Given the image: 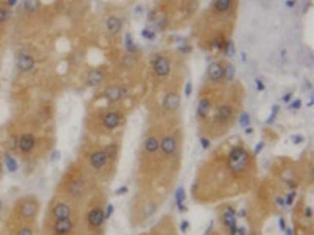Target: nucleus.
Returning a JSON list of instances; mask_svg holds the SVG:
<instances>
[{"instance_id":"f257e3e1","label":"nucleus","mask_w":314,"mask_h":235,"mask_svg":"<svg viewBox=\"0 0 314 235\" xmlns=\"http://www.w3.org/2000/svg\"><path fill=\"white\" fill-rule=\"evenodd\" d=\"M258 183V162L240 138L226 141L201 162L190 187L198 204H217L250 193Z\"/></svg>"},{"instance_id":"f03ea898","label":"nucleus","mask_w":314,"mask_h":235,"mask_svg":"<svg viewBox=\"0 0 314 235\" xmlns=\"http://www.w3.org/2000/svg\"><path fill=\"white\" fill-rule=\"evenodd\" d=\"M184 154V129L179 124L168 126L160 138L159 149V171L156 188L168 195L183 166Z\"/></svg>"},{"instance_id":"7ed1b4c3","label":"nucleus","mask_w":314,"mask_h":235,"mask_svg":"<svg viewBox=\"0 0 314 235\" xmlns=\"http://www.w3.org/2000/svg\"><path fill=\"white\" fill-rule=\"evenodd\" d=\"M101 187H104V185L75 159L63 171L54 195L65 198L66 201H71L73 204L83 209L88 199Z\"/></svg>"},{"instance_id":"20e7f679","label":"nucleus","mask_w":314,"mask_h":235,"mask_svg":"<svg viewBox=\"0 0 314 235\" xmlns=\"http://www.w3.org/2000/svg\"><path fill=\"white\" fill-rule=\"evenodd\" d=\"M166 127L168 126L159 123L151 126L143 135V140L137 152V165L134 173L138 188H156L160 138H162V133Z\"/></svg>"},{"instance_id":"39448f33","label":"nucleus","mask_w":314,"mask_h":235,"mask_svg":"<svg viewBox=\"0 0 314 235\" xmlns=\"http://www.w3.org/2000/svg\"><path fill=\"white\" fill-rule=\"evenodd\" d=\"M39 126L18 129V145L16 157L24 163L25 168H32V171L38 166V163L54 151V137L41 133Z\"/></svg>"},{"instance_id":"423d86ee","label":"nucleus","mask_w":314,"mask_h":235,"mask_svg":"<svg viewBox=\"0 0 314 235\" xmlns=\"http://www.w3.org/2000/svg\"><path fill=\"white\" fill-rule=\"evenodd\" d=\"M166 193L156 188H138L129 204V224L132 229H143L160 212Z\"/></svg>"},{"instance_id":"0eeeda50","label":"nucleus","mask_w":314,"mask_h":235,"mask_svg":"<svg viewBox=\"0 0 314 235\" xmlns=\"http://www.w3.org/2000/svg\"><path fill=\"white\" fill-rule=\"evenodd\" d=\"M77 160L92 173L104 187L109 185L116 174V166H113L104 151L102 141L96 138H85L80 143Z\"/></svg>"},{"instance_id":"6e6552de","label":"nucleus","mask_w":314,"mask_h":235,"mask_svg":"<svg viewBox=\"0 0 314 235\" xmlns=\"http://www.w3.org/2000/svg\"><path fill=\"white\" fill-rule=\"evenodd\" d=\"M109 202L106 187H101L83 205L79 218V235H106V204Z\"/></svg>"},{"instance_id":"1a4fd4ad","label":"nucleus","mask_w":314,"mask_h":235,"mask_svg":"<svg viewBox=\"0 0 314 235\" xmlns=\"http://www.w3.org/2000/svg\"><path fill=\"white\" fill-rule=\"evenodd\" d=\"M239 116V105L231 101L222 102L214 108L203 124L200 126L201 135H204L209 140H220L233 129Z\"/></svg>"},{"instance_id":"9d476101","label":"nucleus","mask_w":314,"mask_h":235,"mask_svg":"<svg viewBox=\"0 0 314 235\" xmlns=\"http://www.w3.org/2000/svg\"><path fill=\"white\" fill-rule=\"evenodd\" d=\"M126 121H128V113L123 108H104L101 111H96L94 115L88 116L87 119V132L92 135V138H102V137H111L118 130H121Z\"/></svg>"},{"instance_id":"9b49d317","label":"nucleus","mask_w":314,"mask_h":235,"mask_svg":"<svg viewBox=\"0 0 314 235\" xmlns=\"http://www.w3.org/2000/svg\"><path fill=\"white\" fill-rule=\"evenodd\" d=\"M41 213V201L37 195H24L11 205L5 224H37Z\"/></svg>"},{"instance_id":"f8f14e48","label":"nucleus","mask_w":314,"mask_h":235,"mask_svg":"<svg viewBox=\"0 0 314 235\" xmlns=\"http://www.w3.org/2000/svg\"><path fill=\"white\" fill-rule=\"evenodd\" d=\"M274 177L281 185L284 191H297L302 185L298 174V166L289 159H278L274 166Z\"/></svg>"},{"instance_id":"ddd939ff","label":"nucleus","mask_w":314,"mask_h":235,"mask_svg":"<svg viewBox=\"0 0 314 235\" xmlns=\"http://www.w3.org/2000/svg\"><path fill=\"white\" fill-rule=\"evenodd\" d=\"M82 213V207L66 201L65 198L54 195L46 209L47 219H66V218H79Z\"/></svg>"},{"instance_id":"4468645a","label":"nucleus","mask_w":314,"mask_h":235,"mask_svg":"<svg viewBox=\"0 0 314 235\" xmlns=\"http://www.w3.org/2000/svg\"><path fill=\"white\" fill-rule=\"evenodd\" d=\"M219 231L223 235H236L239 224H237V207L233 202H220L217 207Z\"/></svg>"},{"instance_id":"2eb2a0df","label":"nucleus","mask_w":314,"mask_h":235,"mask_svg":"<svg viewBox=\"0 0 314 235\" xmlns=\"http://www.w3.org/2000/svg\"><path fill=\"white\" fill-rule=\"evenodd\" d=\"M79 218H66V219L44 218L43 235H79Z\"/></svg>"},{"instance_id":"dca6fc26","label":"nucleus","mask_w":314,"mask_h":235,"mask_svg":"<svg viewBox=\"0 0 314 235\" xmlns=\"http://www.w3.org/2000/svg\"><path fill=\"white\" fill-rule=\"evenodd\" d=\"M179 108H181V94L176 90L166 91L162 102H160V111H162L164 118L168 119V124H173V123H170V119L176 116Z\"/></svg>"},{"instance_id":"f3484780","label":"nucleus","mask_w":314,"mask_h":235,"mask_svg":"<svg viewBox=\"0 0 314 235\" xmlns=\"http://www.w3.org/2000/svg\"><path fill=\"white\" fill-rule=\"evenodd\" d=\"M132 91L129 87H126V85H120V83H113V85H109L107 88H104L102 91V97L106 99L107 104L110 105H116L120 102H124L126 99L130 97Z\"/></svg>"},{"instance_id":"a211bd4d","label":"nucleus","mask_w":314,"mask_h":235,"mask_svg":"<svg viewBox=\"0 0 314 235\" xmlns=\"http://www.w3.org/2000/svg\"><path fill=\"white\" fill-rule=\"evenodd\" d=\"M171 58L165 54H154L151 58V71L157 80H165L171 74Z\"/></svg>"},{"instance_id":"6ab92c4d","label":"nucleus","mask_w":314,"mask_h":235,"mask_svg":"<svg viewBox=\"0 0 314 235\" xmlns=\"http://www.w3.org/2000/svg\"><path fill=\"white\" fill-rule=\"evenodd\" d=\"M140 235H179V231L174 223L173 215H164L159 221L151 227L148 232H143Z\"/></svg>"},{"instance_id":"aec40b11","label":"nucleus","mask_w":314,"mask_h":235,"mask_svg":"<svg viewBox=\"0 0 314 235\" xmlns=\"http://www.w3.org/2000/svg\"><path fill=\"white\" fill-rule=\"evenodd\" d=\"M225 61L222 60H215V61H211L207 66V71H206V77H207V82L212 83V85H220L225 80Z\"/></svg>"},{"instance_id":"412c9836","label":"nucleus","mask_w":314,"mask_h":235,"mask_svg":"<svg viewBox=\"0 0 314 235\" xmlns=\"http://www.w3.org/2000/svg\"><path fill=\"white\" fill-rule=\"evenodd\" d=\"M102 146H104V151H106L110 163L118 168V163H120V159H121V151H123L121 140L120 138H111V140L106 141V143H102Z\"/></svg>"},{"instance_id":"4be33fe9","label":"nucleus","mask_w":314,"mask_h":235,"mask_svg":"<svg viewBox=\"0 0 314 235\" xmlns=\"http://www.w3.org/2000/svg\"><path fill=\"white\" fill-rule=\"evenodd\" d=\"M214 110V101L209 96H201L198 99L197 110H195V118H197L198 124L201 126L204 121L211 116V113Z\"/></svg>"},{"instance_id":"5701e85b","label":"nucleus","mask_w":314,"mask_h":235,"mask_svg":"<svg viewBox=\"0 0 314 235\" xmlns=\"http://www.w3.org/2000/svg\"><path fill=\"white\" fill-rule=\"evenodd\" d=\"M2 235H38L37 224H3Z\"/></svg>"},{"instance_id":"b1692460","label":"nucleus","mask_w":314,"mask_h":235,"mask_svg":"<svg viewBox=\"0 0 314 235\" xmlns=\"http://www.w3.org/2000/svg\"><path fill=\"white\" fill-rule=\"evenodd\" d=\"M236 6H237V0H212L211 13L215 14L217 18L228 16V14L233 13V10H236Z\"/></svg>"},{"instance_id":"393cba45","label":"nucleus","mask_w":314,"mask_h":235,"mask_svg":"<svg viewBox=\"0 0 314 235\" xmlns=\"http://www.w3.org/2000/svg\"><path fill=\"white\" fill-rule=\"evenodd\" d=\"M37 66V61H35L33 55L27 54V52H20L16 55V68L19 72L22 74H29Z\"/></svg>"},{"instance_id":"a878e982","label":"nucleus","mask_w":314,"mask_h":235,"mask_svg":"<svg viewBox=\"0 0 314 235\" xmlns=\"http://www.w3.org/2000/svg\"><path fill=\"white\" fill-rule=\"evenodd\" d=\"M104 80H106V72L101 68H93L87 72L85 85L88 88H97L99 85L104 83Z\"/></svg>"},{"instance_id":"bb28decb","label":"nucleus","mask_w":314,"mask_h":235,"mask_svg":"<svg viewBox=\"0 0 314 235\" xmlns=\"http://www.w3.org/2000/svg\"><path fill=\"white\" fill-rule=\"evenodd\" d=\"M123 27H124V20L120 16H109L106 20V30L110 36H116L123 32Z\"/></svg>"},{"instance_id":"cd10ccee","label":"nucleus","mask_w":314,"mask_h":235,"mask_svg":"<svg viewBox=\"0 0 314 235\" xmlns=\"http://www.w3.org/2000/svg\"><path fill=\"white\" fill-rule=\"evenodd\" d=\"M37 126L39 127H46L51 121L54 119V111H52V107L51 105H41L38 111H37Z\"/></svg>"},{"instance_id":"c85d7f7f","label":"nucleus","mask_w":314,"mask_h":235,"mask_svg":"<svg viewBox=\"0 0 314 235\" xmlns=\"http://www.w3.org/2000/svg\"><path fill=\"white\" fill-rule=\"evenodd\" d=\"M2 162H3V168L6 173L15 174L19 171V160L15 154H11L8 151H2Z\"/></svg>"},{"instance_id":"c756f323","label":"nucleus","mask_w":314,"mask_h":235,"mask_svg":"<svg viewBox=\"0 0 314 235\" xmlns=\"http://www.w3.org/2000/svg\"><path fill=\"white\" fill-rule=\"evenodd\" d=\"M185 190L184 187H178L176 191H174V204H176V209L179 213H187L188 212V207H187V204H185Z\"/></svg>"},{"instance_id":"7c9ffc66","label":"nucleus","mask_w":314,"mask_h":235,"mask_svg":"<svg viewBox=\"0 0 314 235\" xmlns=\"http://www.w3.org/2000/svg\"><path fill=\"white\" fill-rule=\"evenodd\" d=\"M226 36L223 33H217L214 38H211L207 41V46L206 49L207 51H215V52H222L223 51V46H225V42H226Z\"/></svg>"},{"instance_id":"2f4dec72","label":"nucleus","mask_w":314,"mask_h":235,"mask_svg":"<svg viewBox=\"0 0 314 235\" xmlns=\"http://www.w3.org/2000/svg\"><path fill=\"white\" fill-rule=\"evenodd\" d=\"M124 47H126V52L128 54H137L138 55V47L134 41V36L130 33H126L124 36Z\"/></svg>"},{"instance_id":"473e14b6","label":"nucleus","mask_w":314,"mask_h":235,"mask_svg":"<svg viewBox=\"0 0 314 235\" xmlns=\"http://www.w3.org/2000/svg\"><path fill=\"white\" fill-rule=\"evenodd\" d=\"M200 6V0H185V5H184V10H185V16L187 18H192L195 13H197Z\"/></svg>"},{"instance_id":"72a5a7b5","label":"nucleus","mask_w":314,"mask_h":235,"mask_svg":"<svg viewBox=\"0 0 314 235\" xmlns=\"http://www.w3.org/2000/svg\"><path fill=\"white\" fill-rule=\"evenodd\" d=\"M121 63H123V66L126 69H132V68L137 65V54H128V52H126V55L123 56Z\"/></svg>"},{"instance_id":"f704fd0d","label":"nucleus","mask_w":314,"mask_h":235,"mask_svg":"<svg viewBox=\"0 0 314 235\" xmlns=\"http://www.w3.org/2000/svg\"><path fill=\"white\" fill-rule=\"evenodd\" d=\"M234 77H236V68L231 63H226L225 65V83H233L234 82Z\"/></svg>"},{"instance_id":"c9c22d12","label":"nucleus","mask_w":314,"mask_h":235,"mask_svg":"<svg viewBox=\"0 0 314 235\" xmlns=\"http://www.w3.org/2000/svg\"><path fill=\"white\" fill-rule=\"evenodd\" d=\"M222 54L225 55V56H234V55H236V44H234V41H233L231 38L226 39L225 46H223Z\"/></svg>"},{"instance_id":"e433bc0d","label":"nucleus","mask_w":314,"mask_h":235,"mask_svg":"<svg viewBox=\"0 0 314 235\" xmlns=\"http://www.w3.org/2000/svg\"><path fill=\"white\" fill-rule=\"evenodd\" d=\"M13 18V10L8 8L6 5L3 6H0V24H5V22H8V20Z\"/></svg>"},{"instance_id":"4c0bfd02","label":"nucleus","mask_w":314,"mask_h":235,"mask_svg":"<svg viewBox=\"0 0 314 235\" xmlns=\"http://www.w3.org/2000/svg\"><path fill=\"white\" fill-rule=\"evenodd\" d=\"M39 6H41L39 0H25V2H24V10H25L27 13H35V11H38Z\"/></svg>"},{"instance_id":"58836bf2","label":"nucleus","mask_w":314,"mask_h":235,"mask_svg":"<svg viewBox=\"0 0 314 235\" xmlns=\"http://www.w3.org/2000/svg\"><path fill=\"white\" fill-rule=\"evenodd\" d=\"M237 123H239V126L242 127V129H245V127H248V126L251 124V116H250V113H247V111L239 113V116H237Z\"/></svg>"},{"instance_id":"ea45409f","label":"nucleus","mask_w":314,"mask_h":235,"mask_svg":"<svg viewBox=\"0 0 314 235\" xmlns=\"http://www.w3.org/2000/svg\"><path fill=\"white\" fill-rule=\"evenodd\" d=\"M296 198H297V191H284V202L288 205V209L294 205Z\"/></svg>"},{"instance_id":"a19ab883","label":"nucleus","mask_w":314,"mask_h":235,"mask_svg":"<svg viewBox=\"0 0 314 235\" xmlns=\"http://www.w3.org/2000/svg\"><path fill=\"white\" fill-rule=\"evenodd\" d=\"M142 36L145 39H148V41H154L156 39V32L152 30V28L146 27V28H143V30H142Z\"/></svg>"},{"instance_id":"79ce46f5","label":"nucleus","mask_w":314,"mask_h":235,"mask_svg":"<svg viewBox=\"0 0 314 235\" xmlns=\"http://www.w3.org/2000/svg\"><path fill=\"white\" fill-rule=\"evenodd\" d=\"M200 143H201V147H203L204 151H207V149L211 147L212 140H209L207 137H204V135H200Z\"/></svg>"},{"instance_id":"37998d69","label":"nucleus","mask_w":314,"mask_h":235,"mask_svg":"<svg viewBox=\"0 0 314 235\" xmlns=\"http://www.w3.org/2000/svg\"><path fill=\"white\" fill-rule=\"evenodd\" d=\"M192 51H193V47H192L190 44H185V42H184L183 46H179V47H178V52H179V54H183V55L192 54Z\"/></svg>"},{"instance_id":"c03bdc74","label":"nucleus","mask_w":314,"mask_h":235,"mask_svg":"<svg viewBox=\"0 0 314 235\" xmlns=\"http://www.w3.org/2000/svg\"><path fill=\"white\" fill-rule=\"evenodd\" d=\"M113 213H115V205L111 202H107L106 204V218H107V221L111 217H113Z\"/></svg>"},{"instance_id":"a18cd8bd","label":"nucleus","mask_w":314,"mask_h":235,"mask_svg":"<svg viewBox=\"0 0 314 235\" xmlns=\"http://www.w3.org/2000/svg\"><path fill=\"white\" fill-rule=\"evenodd\" d=\"M291 141L294 145H302V143H305V137L303 135H300V133H297V135H292L291 137Z\"/></svg>"},{"instance_id":"49530a36","label":"nucleus","mask_w":314,"mask_h":235,"mask_svg":"<svg viewBox=\"0 0 314 235\" xmlns=\"http://www.w3.org/2000/svg\"><path fill=\"white\" fill-rule=\"evenodd\" d=\"M300 107H302V101L300 99H294V101L289 102V110H300Z\"/></svg>"},{"instance_id":"de8ad7c7","label":"nucleus","mask_w":314,"mask_h":235,"mask_svg":"<svg viewBox=\"0 0 314 235\" xmlns=\"http://www.w3.org/2000/svg\"><path fill=\"white\" fill-rule=\"evenodd\" d=\"M264 147H266V141H259V145H258V146H256L251 152H253V155H255V157H258V155H259V154L262 152V149H264Z\"/></svg>"},{"instance_id":"09e8293b","label":"nucleus","mask_w":314,"mask_h":235,"mask_svg":"<svg viewBox=\"0 0 314 235\" xmlns=\"http://www.w3.org/2000/svg\"><path fill=\"white\" fill-rule=\"evenodd\" d=\"M188 229H190V223H188L187 219H183V221H181V226H179V232L187 234Z\"/></svg>"},{"instance_id":"8fccbe9b","label":"nucleus","mask_w":314,"mask_h":235,"mask_svg":"<svg viewBox=\"0 0 314 235\" xmlns=\"http://www.w3.org/2000/svg\"><path fill=\"white\" fill-rule=\"evenodd\" d=\"M192 91H193V85H192V82H187V83H185V87H184V96H185V97H190V96H192Z\"/></svg>"},{"instance_id":"3c124183","label":"nucleus","mask_w":314,"mask_h":235,"mask_svg":"<svg viewBox=\"0 0 314 235\" xmlns=\"http://www.w3.org/2000/svg\"><path fill=\"white\" fill-rule=\"evenodd\" d=\"M126 193H129V187H128V185H123V187H120V188L115 190V195H116V196H123V195H126Z\"/></svg>"},{"instance_id":"603ef678","label":"nucleus","mask_w":314,"mask_h":235,"mask_svg":"<svg viewBox=\"0 0 314 235\" xmlns=\"http://www.w3.org/2000/svg\"><path fill=\"white\" fill-rule=\"evenodd\" d=\"M278 226H280V231H281V232L286 229V227H288V223H286L284 215H280V218H278Z\"/></svg>"},{"instance_id":"864d4df0","label":"nucleus","mask_w":314,"mask_h":235,"mask_svg":"<svg viewBox=\"0 0 314 235\" xmlns=\"http://www.w3.org/2000/svg\"><path fill=\"white\" fill-rule=\"evenodd\" d=\"M277 116H278L277 113H270L269 118L266 119V126H272V124H274V123H275V119H277Z\"/></svg>"},{"instance_id":"5fc2aeb1","label":"nucleus","mask_w":314,"mask_h":235,"mask_svg":"<svg viewBox=\"0 0 314 235\" xmlns=\"http://www.w3.org/2000/svg\"><path fill=\"white\" fill-rule=\"evenodd\" d=\"M248 227H245V226H239V229H237V234L236 235H248Z\"/></svg>"},{"instance_id":"6e6d98bb","label":"nucleus","mask_w":314,"mask_h":235,"mask_svg":"<svg viewBox=\"0 0 314 235\" xmlns=\"http://www.w3.org/2000/svg\"><path fill=\"white\" fill-rule=\"evenodd\" d=\"M255 83H256V88H258V91H264V90H266V85L262 83L261 78H256V82H255Z\"/></svg>"},{"instance_id":"4d7b16f0","label":"nucleus","mask_w":314,"mask_h":235,"mask_svg":"<svg viewBox=\"0 0 314 235\" xmlns=\"http://www.w3.org/2000/svg\"><path fill=\"white\" fill-rule=\"evenodd\" d=\"M18 3H19V0H5V5L8 6V8H11V10L15 8Z\"/></svg>"},{"instance_id":"13d9d810","label":"nucleus","mask_w":314,"mask_h":235,"mask_svg":"<svg viewBox=\"0 0 314 235\" xmlns=\"http://www.w3.org/2000/svg\"><path fill=\"white\" fill-rule=\"evenodd\" d=\"M5 174V168H3V162H2V149H0V181Z\"/></svg>"},{"instance_id":"bf43d9fd","label":"nucleus","mask_w":314,"mask_h":235,"mask_svg":"<svg viewBox=\"0 0 314 235\" xmlns=\"http://www.w3.org/2000/svg\"><path fill=\"white\" fill-rule=\"evenodd\" d=\"M291 99H292V92H286V94L283 96V104H289Z\"/></svg>"},{"instance_id":"052dcab7","label":"nucleus","mask_w":314,"mask_h":235,"mask_svg":"<svg viewBox=\"0 0 314 235\" xmlns=\"http://www.w3.org/2000/svg\"><path fill=\"white\" fill-rule=\"evenodd\" d=\"M51 154H52V157H51V160H52V162H55V160H58V159H60V151H52Z\"/></svg>"},{"instance_id":"680f3d73","label":"nucleus","mask_w":314,"mask_h":235,"mask_svg":"<svg viewBox=\"0 0 314 235\" xmlns=\"http://www.w3.org/2000/svg\"><path fill=\"white\" fill-rule=\"evenodd\" d=\"M296 3H297V0H286V6H288V8H294Z\"/></svg>"},{"instance_id":"e2e57ef3","label":"nucleus","mask_w":314,"mask_h":235,"mask_svg":"<svg viewBox=\"0 0 314 235\" xmlns=\"http://www.w3.org/2000/svg\"><path fill=\"white\" fill-rule=\"evenodd\" d=\"M283 234L284 235H294V229H292V227H286V229L283 231Z\"/></svg>"},{"instance_id":"0e129e2a","label":"nucleus","mask_w":314,"mask_h":235,"mask_svg":"<svg viewBox=\"0 0 314 235\" xmlns=\"http://www.w3.org/2000/svg\"><path fill=\"white\" fill-rule=\"evenodd\" d=\"M253 130H255V129H253V127H251V126H248V127H245V129H243V132H245V135H251V133H253Z\"/></svg>"},{"instance_id":"69168bd1","label":"nucleus","mask_w":314,"mask_h":235,"mask_svg":"<svg viewBox=\"0 0 314 235\" xmlns=\"http://www.w3.org/2000/svg\"><path fill=\"white\" fill-rule=\"evenodd\" d=\"M204 235H223L220 231H212V232H207V234H204Z\"/></svg>"},{"instance_id":"338daca9","label":"nucleus","mask_w":314,"mask_h":235,"mask_svg":"<svg viewBox=\"0 0 314 235\" xmlns=\"http://www.w3.org/2000/svg\"><path fill=\"white\" fill-rule=\"evenodd\" d=\"M2 212H3V201L0 199V217H2Z\"/></svg>"},{"instance_id":"774afa93","label":"nucleus","mask_w":314,"mask_h":235,"mask_svg":"<svg viewBox=\"0 0 314 235\" xmlns=\"http://www.w3.org/2000/svg\"><path fill=\"white\" fill-rule=\"evenodd\" d=\"M242 55V61H247V54L243 52V54H240Z\"/></svg>"}]
</instances>
